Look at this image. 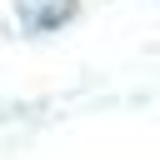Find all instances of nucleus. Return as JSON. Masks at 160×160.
I'll return each mask as SVG.
<instances>
[{"label":"nucleus","mask_w":160,"mask_h":160,"mask_svg":"<svg viewBox=\"0 0 160 160\" xmlns=\"http://www.w3.org/2000/svg\"><path fill=\"white\" fill-rule=\"evenodd\" d=\"M75 15V0H20V25L30 35H45Z\"/></svg>","instance_id":"1"}]
</instances>
